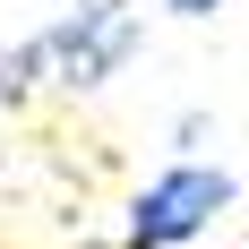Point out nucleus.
Here are the masks:
<instances>
[{"mask_svg":"<svg viewBox=\"0 0 249 249\" xmlns=\"http://www.w3.org/2000/svg\"><path fill=\"white\" fill-rule=\"evenodd\" d=\"M129 43H138L129 9H112V0H86V9H69L60 26H43L35 43L0 52V95H26L35 77H60V86H103V77L129 60Z\"/></svg>","mask_w":249,"mask_h":249,"instance_id":"1","label":"nucleus"},{"mask_svg":"<svg viewBox=\"0 0 249 249\" xmlns=\"http://www.w3.org/2000/svg\"><path fill=\"white\" fill-rule=\"evenodd\" d=\"M172 9H180V18H206V9H224V0H172Z\"/></svg>","mask_w":249,"mask_h":249,"instance_id":"3","label":"nucleus"},{"mask_svg":"<svg viewBox=\"0 0 249 249\" xmlns=\"http://www.w3.org/2000/svg\"><path fill=\"white\" fill-rule=\"evenodd\" d=\"M215 206H232V180L206 172V163H180V172H163L146 198L129 206V249H172V241H189Z\"/></svg>","mask_w":249,"mask_h":249,"instance_id":"2","label":"nucleus"}]
</instances>
